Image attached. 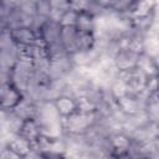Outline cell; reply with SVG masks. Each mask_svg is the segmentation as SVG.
Segmentation results:
<instances>
[{"label": "cell", "mask_w": 159, "mask_h": 159, "mask_svg": "<svg viewBox=\"0 0 159 159\" xmlns=\"http://www.w3.org/2000/svg\"><path fill=\"white\" fill-rule=\"evenodd\" d=\"M21 55V47L14 41L7 30H1L0 35V70L10 71Z\"/></svg>", "instance_id": "6da1fadb"}, {"label": "cell", "mask_w": 159, "mask_h": 159, "mask_svg": "<svg viewBox=\"0 0 159 159\" xmlns=\"http://www.w3.org/2000/svg\"><path fill=\"white\" fill-rule=\"evenodd\" d=\"M96 112L82 113L76 112L67 118H63V133L67 134H84L88 128L94 123Z\"/></svg>", "instance_id": "7a4b0ae2"}, {"label": "cell", "mask_w": 159, "mask_h": 159, "mask_svg": "<svg viewBox=\"0 0 159 159\" xmlns=\"http://www.w3.org/2000/svg\"><path fill=\"white\" fill-rule=\"evenodd\" d=\"M119 77L124 80V82L128 86L129 93H140L145 89L149 78L137 67L125 70V71H119L118 72Z\"/></svg>", "instance_id": "3957f363"}, {"label": "cell", "mask_w": 159, "mask_h": 159, "mask_svg": "<svg viewBox=\"0 0 159 159\" xmlns=\"http://www.w3.org/2000/svg\"><path fill=\"white\" fill-rule=\"evenodd\" d=\"M61 31H62L61 22L50 17L39 31V39L43 46L58 43L61 42Z\"/></svg>", "instance_id": "277c9868"}, {"label": "cell", "mask_w": 159, "mask_h": 159, "mask_svg": "<svg viewBox=\"0 0 159 159\" xmlns=\"http://www.w3.org/2000/svg\"><path fill=\"white\" fill-rule=\"evenodd\" d=\"M22 97H24L22 92L19 88H16L10 81L1 83V88H0L1 109H14L22 99Z\"/></svg>", "instance_id": "5b68a950"}, {"label": "cell", "mask_w": 159, "mask_h": 159, "mask_svg": "<svg viewBox=\"0 0 159 159\" xmlns=\"http://www.w3.org/2000/svg\"><path fill=\"white\" fill-rule=\"evenodd\" d=\"M7 31L10 32L11 37L14 39V41L20 47L31 46V45H35V43L40 42L39 34L30 26H20V27L7 30Z\"/></svg>", "instance_id": "8992f818"}, {"label": "cell", "mask_w": 159, "mask_h": 159, "mask_svg": "<svg viewBox=\"0 0 159 159\" xmlns=\"http://www.w3.org/2000/svg\"><path fill=\"white\" fill-rule=\"evenodd\" d=\"M139 55L140 53H138V52H135L128 47H122L113 58L117 70L118 71H125V70L135 67Z\"/></svg>", "instance_id": "52a82bcc"}, {"label": "cell", "mask_w": 159, "mask_h": 159, "mask_svg": "<svg viewBox=\"0 0 159 159\" xmlns=\"http://www.w3.org/2000/svg\"><path fill=\"white\" fill-rule=\"evenodd\" d=\"M0 147H7L10 148L14 153H16L19 155V158H26L27 154L31 152L32 149V143L29 142L27 139H25L22 135L17 134L11 137L9 140L4 142L0 144Z\"/></svg>", "instance_id": "ba28073f"}, {"label": "cell", "mask_w": 159, "mask_h": 159, "mask_svg": "<svg viewBox=\"0 0 159 159\" xmlns=\"http://www.w3.org/2000/svg\"><path fill=\"white\" fill-rule=\"evenodd\" d=\"M61 42L67 53L73 55L78 52V30L76 26H62Z\"/></svg>", "instance_id": "9c48e42d"}, {"label": "cell", "mask_w": 159, "mask_h": 159, "mask_svg": "<svg viewBox=\"0 0 159 159\" xmlns=\"http://www.w3.org/2000/svg\"><path fill=\"white\" fill-rule=\"evenodd\" d=\"M53 104L62 118H67L78 111L77 98L67 94H60L57 98H55Z\"/></svg>", "instance_id": "30bf717a"}, {"label": "cell", "mask_w": 159, "mask_h": 159, "mask_svg": "<svg viewBox=\"0 0 159 159\" xmlns=\"http://www.w3.org/2000/svg\"><path fill=\"white\" fill-rule=\"evenodd\" d=\"M135 67L138 70H140L149 80L150 78H157L158 75H159V67H158L155 57H152V56H149L144 52H142L139 55Z\"/></svg>", "instance_id": "8fae6325"}, {"label": "cell", "mask_w": 159, "mask_h": 159, "mask_svg": "<svg viewBox=\"0 0 159 159\" xmlns=\"http://www.w3.org/2000/svg\"><path fill=\"white\" fill-rule=\"evenodd\" d=\"M37 108H39V103H36V102L32 101L31 98L24 96L22 99L19 102V104H17L12 111H14L20 118H22L24 120H27V119L36 118Z\"/></svg>", "instance_id": "7c38bea8"}, {"label": "cell", "mask_w": 159, "mask_h": 159, "mask_svg": "<svg viewBox=\"0 0 159 159\" xmlns=\"http://www.w3.org/2000/svg\"><path fill=\"white\" fill-rule=\"evenodd\" d=\"M76 29L80 32H87V34H96L97 29V16L88 11H78L77 20L75 24Z\"/></svg>", "instance_id": "4fadbf2b"}, {"label": "cell", "mask_w": 159, "mask_h": 159, "mask_svg": "<svg viewBox=\"0 0 159 159\" xmlns=\"http://www.w3.org/2000/svg\"><path fill=\"white\" fill-rule=\"evenodd\" d=\"M144 111L149 122L158 125L159 124V88L154 89L148 94Z\"/></svg>", "instance_id": "5bb4252c"}, {"label": "cell", "mask_w": 159, "mask_h": 159, "mask_svg": "<svg viewBox=\"0 0 159 159\" xmlns=\"http://www.w3.org/2000/svg\"><path fill=\"white\" fill-rule=\"evenodd\" d=\"M20 135H22L25 139H27V140L31 142L32 144L36 143L37 139L42 135V133H41V127H40V123L37 122V119H36V118H32V119L25 120L24 124H22Z\"/></svg>", "instance_id": "9a60e30c"}, {"label": "cell", "mask_w": 159, "mask_h": 159, "mask_svg": "<svg viewBox=\"0 0 159 159\" xmlns=\"http://www.w3.org/2000/svg\"><path fill=\"white\" fill-rule=\"evenodd\" d=\"M143 52L152 57L159 56V32L149 30L145 34L143 40Z\"/></svg>", "instance_id": "2e32d148"}, {"label": "cell", "mask_w": 159, "mask_h": 159, "mask_svg": "<svg viewBox=\"0 0 159 159\" xmlns=\"http://www.w3.org/2000/svg\"><path fill=\"white\" fill-rule=\"evenodd\" d=\"M108 92L111 93V96L117 101L122 97H124L125 94L129 93V89H128V86L127 83L124 82L123 78L119 77V75H117V77L112 81V83L109 84V88H108Z\"/></svg>", "instance_id": "e0dca14e"}, {"label": "cell", "mask_w": 159, "mask_h": 159, "mask_svg": "<svg viewBox=\"0 0 159 159\" xmlns=\"http://www.w3.org/2000/svg\"><path fill=\"white\" fill-rule=\"evenodd\" d=\"M77 15H78V11H76V10H73V9L70 7V9L63 14V16H62L61 20H60L61 25H62V26H75L76 20H77Z\"/></svg>", "instance_id": "ac0fdd59"}, {"label": "cell", "mask_w": 159, "mask_h": 159, "mask_svg": "<svg viewBox=\"0 0 159 159\" xmlns=\"http://www.w3.org/2000/svg\"><path fill=\"white\" fill-rule=\"evenodd\" d=\"M93 1H94V4H97L101 9L106 10V11L112 10L113 2H114V0H93Z\"/></svg>", "instance_id": "d6986e66"}, {"label": "cell", "mask_w": 159, "mask_h": 159, "mask_svg": "<svg viewBox=\"0 0 159 159\" xmlns=\"http://www.w3.org/2000/svg\"><path fill=\"white\" fill-rule=\"evenodd\" d=\"M1 4H6V5H11V6H16L20 0H0Z\"/></svg>", "instance_id": "ffe728a7"}, {"label": "cell", "mask_w": 159, "mask_h": 159, "mask_svg": "<svg viewBox=\"0 0 159 159\" xmlns=\"http://www.w3.org/2000/svg\"><path fill=\"white\" fill-rule=\"evenodd\" d=\"M158 84H159V75H158Z\"/></svg>", "instance_id": "44dd1931"}]
</instances>
